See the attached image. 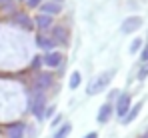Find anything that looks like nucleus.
Here are the masks:
<instances>
[{
	"label": "nucleus",
	"instance_id": "dca6fc26",
	"mask_svg": "<svg viewBox=\"0 0 148 138\" xmlns=\"http://www.w3.org/2000/svg\"><path fill=\"white\" fill-rule=\"evenodd\" d=\"M78 84H80V72H72V76H70V88H78Z\"/></svg>",
	"mask_w": 148,
	"mask_h": 138
},
{
	"label": "nucleus",
	"instance_id": "a211bd4d",
	"mask_svg": "<svg viewBox=\"0 0 148 138\" xmlns=\"http://www.w3.org/2000/svg\"><path fill=\"white\" fill-rule=\"evenodd\" d=\"M146 76H148V66H144V68H142L140 72H138V78H140V80H144Z\"/></svg>",
	"mask_w": 148,
	"mask_h": 138
},
{
	"label": "nucleus",
	"instance_id": "6ab92c4d",
	"mask_svg": "<svg viewBox=\"0 0 148 138\" xmlns=\"http://www.w3.org/2000/svg\"><path fill=\"white\" fill-rule=\"evenodd\" d=\"M140 58H142L144 62H146V60H148V44L144 46V50H142V56H140Z\"/></svg>",
	"mask_w": 148,
	"mask_h": 138
},
{
	"label": "nucleus",
	"instance_id": "f8f14e48",
	"mask_svg": "<svg viewBox=\"0 0 148 138\" xmlns=\"http://www.w3.org/2000/svg\"><path fill=\"white\" fill-rule=\"evenodd\" d=\"M36 44L40 46V48H44V50H52L56 42H54L52 38H46V36H38V38H36Z\"/></svg>",
	"mask_w": 148,
	"mask_h": 138
},
{
	"label": "nucleus",
	"instance_id": "f257e3e1",
	"mask_svg": "<svg viewBox=\"0 0 148 138\" xmlns=\"http://www.w3.org/2000/svg\"><path fill=\"white\" fill-rule=\"evenodd\" d=\"M110 78H112V72H106V74L98 76V78H94V80L88 84V94H96V92H102L104 88H106V86H108Z\"/></svg>",
	"mask_w": 148,
	"mask_h": 138
},
{
	"label": "nucleus",
	"instance_id": "f03ea898",
	"mask_svg": "<svg viewBox=\"0 0 148 138\" xmlns=\"http://www.w3.org/2000/svg\"><path fill=\"white\" fill-rule=\"evenodd\" d=\"M44 106H46V96L44 92H36L32 96V112L36 118H42L44 116Z\"/></svg>",
	"mask_w": 148,
	"mask_h": 138
},
{
	"label": "nucleus",
	"instance_id": "4468645a",
	"mask_svg": "<svg viewBox=\"0 0 148 138\" xmlns=\"http://www.w3.org/2000/svg\"><path fill=\"white\" fill-rule=\"evenodd\" d=\"M14 22L22 24L24 28H32V22H30V18L26 14H14Z\"/></svg>",
	"mask_w": 148,
	"mask_h": 138
},
{
	"label": "nucleus",
	"instance_id": "423d86ee",
	"mask_svg": "<svg viewBox=\"0 0 148 138\" xmlns=\"http://www.w3.org/2000/svg\"><path fill=\"white\" fill-rule=\"evenodd\" d=\"M52 40H54L56 44H66V42H68V32H66V28H64V26H54V30H52Z\"/></svg>",
	"mask_w": 148,
	"mask_h": 138
},
{
	"label": "nucleus",
	"instance_id": "39448f33",
	"mask_svg": "<svg viewBox=\"0 0 148 138\" xmlns=\"http://www.w3.org/2000/svg\"><path fill=\"white\" fill-rule=\"evenodd\" d=\"M140 26H142V18L140 16H130V18H126L122 22V32L124 34H130V32L138 30Z\"/></svg>",
	"mask_w": 148,
	"mask_h": 138
},
{
	"label": "nucleus",
	"instance_id": "412c9836",
	"mask_svg": "<svg viewBox=\"0 0 148 138\" xmlns=\"http://www.w3.org/2000/svg\"><path fill=\"white\" fill-rule=\"evenodd\" d=\"M84 138H98V134H96V132H90V134H86Z\"/></svg>",
	"mask_w": 148,
	"mask_h": 138
},
{
	"label": "nucleus",
	"instance_id": "9d476101",
	"mask_svg": "<svg viewBox=\"0 0 148 138\" xmlns=\"http://www.w3.org/2000/svg\"><path fill=\"white\" fill-rule=\"evenodd\" d=\"M42 12H44L46 16L58 14V12H60V4H56V2H46V4H42Z\"/></svg>",
	"mask_w": 148,
	"mask_h": 138
},
{
	"label": "nucleus",
	"instance_id": "20e7f679",
	"mask_svg": "<svg viewBox=\"0 0 148 138\" xmlns=\"http://www.w3.org/2000/svg\"><path fill=\"white\" fill-rule=\"evenodd\" d=\"M128 110H130V94H120L118 96V102H116V114L124 118V116L128 114Z\"/></svg>",
	"mask_w": 148,
	"mask_h": 138
},
{
	"label": "nucleus",
	"instance_id": "0eeeda50",
	"mask_svg": "<svg viewBox=\"0 0 148 138\" xmlns=\"http://www.w3.org/2000/svg\"><path fill=\"white\" fill-rule=\"evenodd\" d=\"M60 62H62V54H60V52H48V54L44 56V64L50 66V68L58 66Z\"/></svg>",
	"mask_w": 148,
	"mask_h": 138
},
{
	"label": "nucleus",
	"instance_id": "2eb2a0df",
	"mask_svg": "<svg viewBox=\"0 0 148 138\" xmlns=\"http://www.w3.org/2000/svg\"><path fill=\"white\" fill-rule=\"evenodd\" d=\"M70 130H72V126H70V124L66 122V124H64V126H62V128H60V130H58L56 134H54V138H66L68 134H70Z\"/></svg>",
	"mask_w": 148,
	"mask_h": 138
},
{
	"label": "nucleus",
	"instance_id": "f3484780",
	"mask_svg": "<svg viewBox=\"0 0 148 138\" xmlns=\"http://www.w3.org/2000/svg\"><path fill=\"white\" fill-rule=\"evenodd\" d=\"M140 44H142V40H140V38H136V40L132 42V46H130V52H136V50L140 48Z\"/></svg>",
	"mask_w": 148,
	"mask_h": 138
},
{
	"label": "nucleus",
	"instance_id": "4be33fe9",
	"mask_svg": "<svg viewBox=\"0 0 148 138\" xmlns=\"http://www.w3.org/2000/svg\"><path fill=\"white\" fill-rule=\"evenodd\" d=\"M6 2H8V0H0V4H6Z\"/></svg>",
	"mask_w": 148,
	"mask_h": 138
},
{
	"label": "nucleus",
	"instance_id": "9b49d317",
	"mask_svg": "<svg viewBox=\"0 0 148 138\" xmlns=\"http://www.w3.org/2000/svg\"><path fill=\"white\" fill-rule=\"evenodd\" d=\"M50 24H52V18H50V16H46V14H40V16L36 18V26H38L40 30H48Z\"/></svg>",
	"mask_w": 148,
	"mask_h": 138
},
{
	"label": "nucleus",
	"instance_id": "aec40b11",
	"mask_svg": "<svg viewBox=\"0 0 148 138\" xmlns=\"http://www.w3.org/2000/svg\"><path fill=\"white\" fill-rule=\"evenodd\" d=\"M38 4H40V0H28V6H30V8H36Z\"/></svg>",
	"mask_w": 148,
	"mask_h": 138
},
{
	"label": "nucleus",
	"instance_id": "7ed1b4c3",
	"mask_svg": "<svg viewBox=\"0 0 148 138\" xmlns=\"http://www.w3.org/2000/svg\"><path fill=\"white\" fill-rule=\"evenodd\" d=\"M52 84V76L50 72H38L36 78H34V90L36 92H44L46 88H50Z\"/></svg>",
	"mask_w": 148,
	"mask_h": 138
},
{
	"label": "nucleus",
	"instance_id": "6e6552de",
	"mask_svg": "<svg viewBox=\"0 0 148 138\" xmlns=\"http://www.w3.org/2000/svg\"><path fill=\"white\" fill-rule=\"evenodd\" d=\"M22 134H24V124H22V122L8 126V136L10 138H22Z\"/></svg>",
	"mask_w": 148,
	"mask_h": 138
},
{
	"label": "nucleus",
	"instance_id": "ddd939ff",
	"mask_svg": "<svg viewBox=\"0 0 148 138\" xmlns=\"http://www.w3.org/2000/svg\"><path fill=\"white\" fill-rule=\"evenodd\" d=\"M140 108H142V106H140V104H136V106H134V108H132V110H128V114L124 116V124H128V122H132V120H134V118H136V116H138V112H140Z\"/></svg>",
	"mask_w": 148,
	"mask_h": 138
},
{
	"label": "nucleus",
	"instance_id": "1a4fd4ad",
	"mask_svg": "<svg viewBox=\"0 0 148 138\" xmlns=\"http://www.w3.org/2000/svg\"><path fill=\"white\" fill-rule=\"evenodd\" d=\"M110 114H112V106H110V104H102V108L98 110V122L104 124V122L110 118Z\"/></svg>",
	"mask_w": 148,
	"mask_h": 138
}]
</instances>
